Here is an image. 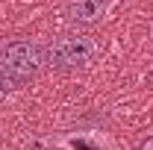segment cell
<instances>
[{"label":"cell","mask_w":153,"mask_h":150,"mask_svg":"<svg viewBox=\"0 0 153 150\" xmlns=\"http://www.w3.org/2000/svg\"><path fill=\"white\" fill-rule=\"evenodd\" d=\"M44 65H47V50L33 38H15L0 44V74L12 76L15 82L36 76Z\"/></svg>","instance_id":"cell-1"},{"label":"cell","mask_w":153,"mask_h":150,"mask_svg":"<svg viewBox=\"0 0 153 150\" xmlns=\"http://www.w3.org/2000/svg\"><path fill=\"white\" fill-rule=\"evenodd\" d=\"M97 56V41L85 33H65L53 38V44L47 47V65H53L56 71H76L91 65Z\"/></svg>","instance_id":"cell-2"},{"label":"cell","mask_w":153,"mask_h":150,"mask_svg":"<svg viewBox=\"0 0 153 150\" xmlns=\"http://www.w3.org/2000/svg\"><path fill=\"white\" fill-rule=\"evenodd\" d=\"M112 0H71L68 3V18L74 24H100L109 15Z\"/></svg>","instance_id":"cell-3"},{"label":"cell","mask_w":153,"mask_h":150,"mask_svg":"<svg viewBox=\"0 0 153 150\" xmlns=\"http://www.w3.org/2000/svg\"><path fill=\"white\" fill-rule=\"evenodd\" d=\"M141 150H153V138H150V141H147V144H144Z\"/></svg>","instance_id":"cell-4"},{"label":"cell","mask_w":153,"mask_h":150,"mask_svg":"<svg viewBox=\"0 0 153 150\" xmlns=\"http://www.w3.org/2000/svg\"><path fill=\"white\" fill-rule=\"evenodd\" d=\"M150 36H153V27H150Z\"/></svg>","instance_id":"cell-5"}]
</instances>
